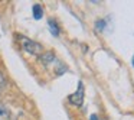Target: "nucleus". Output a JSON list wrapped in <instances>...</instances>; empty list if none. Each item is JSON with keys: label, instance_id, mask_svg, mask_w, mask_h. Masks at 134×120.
<instances>
[{"label": "nucleus", "instance_id": "nucleus-1", "mask_svg": "<svg viewBox=\"0 0 134 120\" xmlns=\"http://www.w3.org/2000/svg\"><path fill=\"white\" fill-rule=\"evenodd\" d=\"M19 42H20V46L25 52L30 54V55H35V56H41L43 54V46L38 42L32 41L29 38H25V36H19Z\"/></svg>", "mask_w": 134, "mask_h": 120}, {"label": "nucleus", "instance_id": "nucleus-2", "mask_svg": "<svg viewBox=\"0 0 134 120\" xmlns=\"http://www.w3.org/2000/svg\"><path fill=\"white\" fill-rule=\"evenodd\" d=\"M84 94H85V90H84V84H82V81L78 82V88H76L75 93H72L69 97H68V100H69L71 104L76 106V107H79V106H82V103H84Z\"/></svg>", "mask_w": 134, "mask_h": 120}, {"label": "nucleus", "instance_id": "nucleus-3", "mask_svg": "<svg viewBox=\"0 0 134 120\" xmlns=\"http://www.w3.org/2000/svg\"><path fill=\"white\" fill-rule=\"evenodd\" d=\"M32 12H33V18H35L36 20H41L42 16H43V9H42V6H41V4H38V3L33 4Z\"/></svg>", "mask_w": 134, "mask_h": 120}, {"label": "nucleus", "instance_id": "nucleus-4", "mask_svg": "<svg viewBox=\"0 0 134 120\" xmlns=\"http://www.w3.org/2000/svg\"><path fill=\"white\" fill-rule=\"evenodd\" d=\"M0 120H10V110L3 104H0Z\"/></svg>", "mask_w": 134, "mask_h": 120}, {"label": "nucleus", "instance_id": "nucleus-5", "mask_svg": "<svg viewBox=\"0 0 134 120\" xmlns=\"http://www.w3.org/2000/svg\"><path fill=\"white\" fill-rule=\"evenodd\" d=\"M48 25H49L51 33H52L53 36H59V29H58V26H56L55 20H49V22H48Z\"/></svg>", "mask_w": 134, "mask_h": 120}, {"label": "nucleus", "instance_id": "nucleus-6", "mask_svg": "<svg viewBox=\"0 0 134 120\" xmlns=\"http://www.w3.org/2000/svg\"><path fill=\"white\" fill-rule=\"evenodd\" d=\"M6 85H7V81H6V78H4V75L2 72H0V94L4 91V88H6Z\"/></svg>", "mask_w": 134, "mask_h": 120}, {"label": "nucleus", "instance_id": "nucleus-7", "mask_svg": "<svg viewBox=\"0 0 134 120\" xmlns=\"http://www.w3.org/2000/svg\"><path fill=\"white\" fill-rule=\"evenodd\" d=\"M97 29H98V30H102V29H104V20L97 22Z\"/></svg>", "mask_w": 134, "mask_h": 120}, {"label": "nucleus", "instance_id": "nucleus-8", "mask_svg": "<svg viewBox=\"0 0 134 120\" xmlns=\"http://www.w3.org/2000/svg\"><path fill=\"white\" fill-rule=\"evenodd\" d=\"M91 120H98L97 119V114H91Z\"/></svg>", "mask_w": 134, "mask_h": 120}, {"label": "nucleus", "instance_id": "nucleus-9", "mask_svg": "<svg viewBox=\"0 0 134 120\" xmlns=\"http://www.w3.org/2000/svg\"><path fill=\"white\" fill-rule=\"evenodd\" d=\"M131 65L134 67V56H133V61H131Z\"/></svg>", "mask_w": 134, "mask_h": 120}]
</instances>
